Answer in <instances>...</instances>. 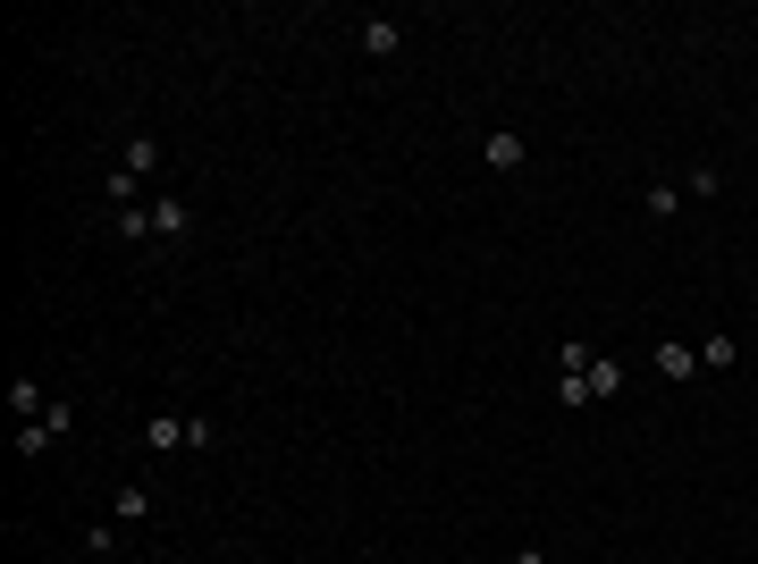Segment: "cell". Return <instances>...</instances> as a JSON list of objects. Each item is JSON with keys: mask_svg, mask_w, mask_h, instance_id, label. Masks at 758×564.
<instances>
[{"mask_svg": "<svg viewBox=\"0 0 758 564\" xmlns=\"http://www.w3.org/2000/svg\"><path fill=\"white\" fill-rule=\"evenodd\" d=\"M354 42H363L371 60H396V51H405V26H396V17H354Z\"/></svg>", "mask_w": 758, "mask_h": 564, "instance_id": "obj_3", "label": "cell"}, {"mask_svg": "<svg viewBox=\"0 0 758 564\" xmlns=\"http://www.w3.org/2000/svg\"><path fill=\"white\" fill-rule=\"evenodd\" d=\"M60 430H68V405L51 396V413H42V421H17V430H9V439H17V464H34V455H51V439H60Z\"/></svg>", "mask_w": 758, "mask_h": 564, "instance_id": "obj_1", "label": "cell"}, {"mask_svg": "<svg viewBox=\"0 0 758 564\" xmlns=\"http://www.w3.org/2000/svg\"><path fill=\"white\" fill-rule=\"evenodd\" d=\"M119 169H126V177H152V169H160V144H152V135H126Z\"/></svg>", "mask_w": 758, "mask_h": 564, "instance_id": "obj_8", "label": "cell"}, {"mask_svg": "<svg viewBox=\"0 0 758 564\" xmlns=\"http://www.w3.org/2000/svg\"><path fill=\"white\" fill-rule=\"evenodd\" d=\"M640 211H649V220H674V211H683V186L649 177V186H640Z\"/></svg>", "mask_w": 758, "mask_h": 564, "instance_id": "obj_9", "label": "cell"}, {"mask_svg": "<svg viewBox=\"0 0 758 564\" xmlns=\"http://www.w3.org/2000/svg\"><path fill=\"white\" fill-rule=\"evenodd\" d=\"M110 236H126V245H152V203H135V211H110Z\"/></svg>", "mask_w": 758, "mask_h": 564, "instance_id": "obj_6", "label": "cell"}, {"mask_svg": "<svg viewBox=\"0 0 758 564\" xmlns=\"http://www.w3.org/2000/svg\"><path fill=\"white\" fill-rule=\"evenodd\" d=\"M119 531H126V523H94V531H85V548H94V556H119Z\"/></svg>", "mask_w": 758, "mask_h": 564, "instance_id": "obj_17", "label": "cell"}, {"mask_svg": "<svg viewBox=\"0 0 758 564\" xmlns=\"http://www.w3.org/2000/svg\"><path fill=\"white\" fill-rule=\"evenodd\" d=\"M523 135H514V126H489V169H498V177H514V169H523Z\"/></svg>", "mask_w": 758, "mask_h": 564, "instance_id": "obj_5", "label": "cell"}, {"mask_svg": "<svg viewBox=\"0 0 758 564\" xmlns=\"http://www.w3.org/2000/svg\"><path fill=\"white\" fill-rule=\"evenodd\" d=\"M557 405H565V413H590V379H557Z\"/></svg>", "mask_w": 758, "mask_h": 564, "instance_id": "obj_16", "label": "cell"}, {"mask_svg": "<svg viewBox=\"0 0 758 564\" xmlns=\"http://www.w3.org/2000/svg\"><path fill=\"white\" fill-rule=\"evenodd\" d=\"M144 446H152V455L186 446V421H178V413H152V421H144Z\"/></svg>", "mask_w": 758, "mask_h": 564, "instance_id": "obj_12", "label": "cell"}, {"mask_svg": "<svg viewBox=\"0 0 758 564\" xmlns=\"http://www.w3.org/2000/svg\"><path fill=\"white\" fill-rule=\"evenodd\" d=\"M733 363H742V338H733V329H717V338L699 345V371H733Z\"/></svg>", "mask_w": 758, "mask_h": 564, "instance_id": "obj_7", "label": "cell"}, {"mask_svg": "<svg viewBox=\"0 0 758 564\" xmlns=\"http://www.w3.org/2000/svg\"><path fill=\"white\" fill-rule=\"evenodd\" d=\"M590 363H599V354H590V338H557V379H582Z\"/></svg>", "mask_w": 758, "mask_h": 564, "instance_id": "obj_13", "label": "cell"}, {"mask_svg": "<svg viewBox=\"0 0 758 564\" xmlns=\"http://www.w3.org/2000/svg\"><path fill=\"white\" fill-rule=\"evenodd\" d=\"M505 564H548V548H539V539H523V548H514Z\"/></svg>", "mask_w": 758, "mask_h": 564, "instance_id": "obj_18", "label": "cell"}, {"mask_svg": "<svg viewBox=\"0 0 758 564\" xmlns=\"http://www.w3.org/2000/svg\"><path fill=\"white\" fill-rule=\"evenodd\" d=\"M152 514V489H110V523H144Z\"/></svg>", "mask_w": 758, "mask_h": 564, "instance_id": "obj_14", "label": "cell"}, {"mask_svg": "<svg viewBox=\"0 0 758 564\" xmlns=\"http://www.w3.org/2000/svg\"><path fill=\"white\" fill-rule=\"evenodd\" d=\"M649 363H658V379H674V388H683V379L699 371V354H692L683 338H658V354H649Z\"/></svg>", "mask_w": 758, "mask_h": 564, "instance_id": "obj_4", "label": "cell"}, {"mask_svg": "<svg viewBox=\"0 0 758 564\" xmlns=\"http://www.w3.org/2000/svg\"><path fill=\"white\" fill-rule=\"evenodd\" d=\"M186 446H194V455H203V446H220V421H211V413H186Z\"/></svg>", "mask_w": 758, "mask_h": 564, "instance_id": "obj_15", "label": "cell"}, {"mask_svg": "<svg viewBox=\"0 0 758 564\" xmlns=\"http://www.w3.org/2000/svg\"><path fill=\"white\" fill-rule=\"evenodd\" d=\"M178 236H194V203L186 194H152V245H178Z\"/></svg>", "mask_w": 758, "mask_h": 564, "instance_id": "obj_2", "label": "cell"}, {"mask_svg": "<svg viewBox=\"0 0 758 564\" xmlns=\"http://www.w3.org/2000/svg\"><path fill=\"white\" fill-rule=\"evenodd\" d=\"M9 413H17V421H42V413H51V396H42L34 379H9Z\"/></svg>", "mask_w": 758, "mask_h": 564, "instance_id": "obj_11", "label": "cell"}, {"mask_svg": "<svg viewBox=\"0 0 758 564\" xmlns=\"http://www.w3.org/2000/svg\"><path fill=\"white\" fill-rule=\"evenodd\" d=\"M590 405H615V396H624V363H590Z\"/></svg>", "mask_w": 758, "mask_h": 564, "instance_id": "obj_10", "label": "cell"}]
</instances>
